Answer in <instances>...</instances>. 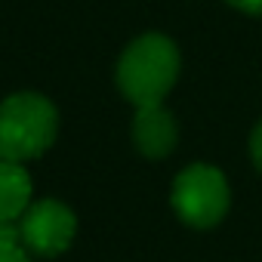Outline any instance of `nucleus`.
Here are the masks:
<instances>
[{"mask_svg": "<svg viewBox=\"0 0 262 262\" xmlns=\"http://www.w3.org/2000/svg\"><path fill=\"white\" fill-rule=\"evenodd\" d=\"M173 210L191 228H213L228 210V182L216 167L191 164L173 182Z\"/></svg>", "mask_w": 262, "mask_h": 262, "instance_id": "obj_3", "label": "nucleus"}, {"mask_svg": "<svg viewBox=\"0 0 262 262\" xmlns=\"http://www.w3.org/2000/svg\"><path fill=\"white\" fill-rule=\"evenodd\" d=\"M74 228H77L74 213L59 201H37L19 219L22 244L34 256H59L71 244Z\"/></svg>", "mask_w": 262, "mask_h": 262, "instance_id": "obj_4", "label": "nucleus"}, {"mask_svg": "<svg viewBox=\"0 0 262 262\" xmlns=\"http://www.w3.org/2000/svg\"><path fill=\"white\" fill-rule=\"evenodd\" d=\"M231 7L244 10V13H253V16H262V0H228Z\"/></svg>", "mask_w": 262, "mask_h": 262, "instance_id": "obj_9", "label": "nucleus"}, {"mask_svg": "<svg viewBox=\"0 0 262 262\" xmlns=\"http://www.w3.org/2000/svg\"><path fill=\"white\" fill-rule=\"evenodd\" d=\"M31 201V179L28 173L13 164L0 161V222H16L28 210Z\"/></svg>", "mask_w": 262, "mask_h": 262, "instance_id": "obj_6", "label": "nucleus"}, {"mask_svg": "<svg viewBox=\"0 0 262 262\" xmlns=\"http://www.w3.org/2000/svg\"><path fill=\"white\" fill-rule=\"evenodd\" d=\"M250 155H253V164L262 170V123L253 129V136H250Z\"/></svg>", "mask_w": 262, "mask_h": 262, "instance_id": "obj_8", "label": "nucleus"}, {"mask_svg": "<svg viewBox=\"0 0 262 262\" xmlns=\"http://www.w3.org/2000/svg\"><path fill=\"white\" fill-rule=\"evenodd\" d=\"M176 74L179 53L176 43L164 34H142L123 50L117 62V86L136 108L161 105V99L176 83Z\"/></svg>", "mask_w": 262, "mask_h": 262, "instance_id": "obj_1", "label": "nucleus"}, {"mask_svg": "<svg viewBox=\"0 0 262 262\" xmlns=\"http://www.w3.org/2000/svg\"><path fill=\"white\" fill-rule=\"evenodd\" d=\"M59 129V114L50 99L37 93H16L0 102V161L40 158Z\"/></svg>", "mask_w": 262, "mask_h": 262, "instance_id": "obj_2", "label": "nucleus"}, {"mask_svg": "<svg viewBox=\"0 0 262 262\" xmlns=\"http://www.w3.org/2000/svg\"><path fill=\"white\" fill-rule=\"evenodd\" d=\"M133 142L145 158H164L176 145V120L164 105H142L133 117Z\"/></svg>", "mask_w": 262, "mask_h": 262, "instance_id": "obj_5", "label": "nucleus"}, {"mask_svg": "<svg viewBox=\"0 0 262 262\" xmlns=\"http://www.w3.org/2000/svg\"><path fill=\"white\" fill-rule=\"evenodd\" d=\"M0 262H31L19 244H0Z\"/></svg>", "mask_w": 262, "mask_h": 262, "instance_id": "obj_7", "label": "nucleus"}]
</instances>
